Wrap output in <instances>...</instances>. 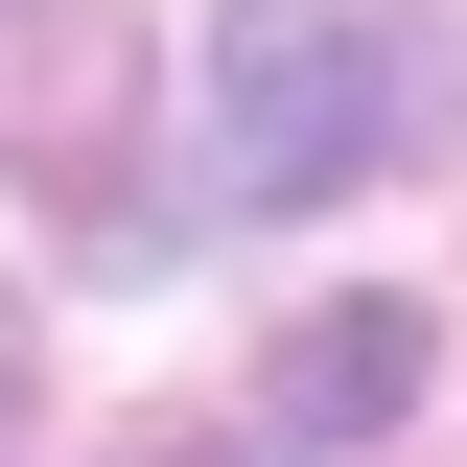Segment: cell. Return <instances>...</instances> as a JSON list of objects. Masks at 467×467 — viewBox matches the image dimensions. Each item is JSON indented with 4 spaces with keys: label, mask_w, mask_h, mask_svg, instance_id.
<instances>
[{
    "label": "cell",
    "mask_w": 467,
    "mask_h": 467,
    "mask_svg": "<svg viewBox=\"0 0 467 467\" xmlns=\"http://www.w3.org/2000/svg\"><path fill=\"white\" fill-rule=\"evenodd\" d=\"M187 94H211V211H327V187H374L420 70H398L374 0H211Z\"/></svg>",
    "instance_id": "obj_1"
},
{
    "label": "cell",
    "mask_w": 467,
    "mask_h": 467,
    "mask_svg": "<svg viewBox=\"0 0 467 467\" xmlns=\"http://www.w3.org/2000/svg\"><path fill=\"white\" fill-rule=\"evenodd\" d=\"M398 398H420V304H327V327L257 374V444H374Z\"/></svg>",
    "instance_id": "obj_2"
}]
</instances>
